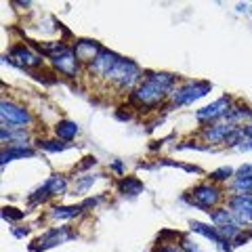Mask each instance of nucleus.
<instances>
[{"instance_id": "nucleus-33", "label": "nucleus", "mask_w": 252, "mask_h": 252, "mask_svg": "<svg viewBox=\"0 0 252 252\" xmlns=\"http://www.w3.org/2000/svg\"><path fill=\"white\" fill-rule=\"evenodd\" d=\"M154 252H185L179 244H158L154 248Z\"/></svg>"}, {"instance_id": "nucleus-22", "label": "nucleus", "mask_w": 252, "mask_h": 252, "mask_svg": "<svg viewBox=\"0 0 252 252\" xmlns=\"http://www.w3.org/2000/svg\"><path fill=\"white\" fill-rule=\"evenodd\" d=\"M103 177L105 175H99V172H84V175L76 177L72 187H69V195H86L93 189V185Z\"/></svg>"}, {"instance_id": "nucleus-25", "label": "nucleus", "mask_w": 252, "mask_h": 252, "mask_svg": "<svg viewBox=\"0 0 252 252\" xmlns=\"http://www.w3.org/2000/svg\"><path fill=\"white\" fill-rule=\"evenodd\" d=\"M233 177H235V168H231V166H220V168L210 172L208 181H210V183H215V185H223V183H227V181L231 183Z\"/></svg>"}, {"instance_id": "nucleus-32", "label": "nucleus", "mask_w": 252, "mask_h": 252, "mask_svg": "<svg viewBox=\"0 0 252 252\" xmlns=\"http://www.w3.org/2000/svg\"><path fill=\"white\" fill-rule=\"evenodd\" d=\"M109 170H112L114 175H118V177H126V164L122 160H114L112 164H109Z\"/></svg>"}, {"instance_id": "nucleus-8", "label": "nucleus", "mask_w": 252, "mask_h": 252, "mask_svg": "<svg viewBox=\"0 0 252 252\" xmlns=\"http://www.w3.org/2000/svg\"><path fill=\"white\" fill-rule=\"evenodd\" d=\"M76 238L78 235H76V231H72V227H65V225L51 227L49 231H44L40 238L30 244V250L32 252H44V250L63 246V244H67L69 240H76Z\"/></svg>"}, {"instance_id": "nucleus-16", "label": "nucleus", "mask_w": 252, "mask_h": 252, "mask_svg": "<svg viewBox=\"0 0 252 252\" xmlns=\"http://www.w3.org/2000/svg\"><path fill=\"white\" fill-rule=\"evenodd\" d=\"M74 46V53H76V57L80 59V63L86 67V65H91V63L99 57V53L105 49L101 42L97 40H93V38H78V40L72 44Z\"/></svg>"}, {"instance_id": "nucleus-27", "label": "nucleus", "mask_w": 252, "mask_h": 252, "mask_svg": "<svg viewBox=\"0 0 252 252\" xmlns=\"http://www.w3.org/2000/svg\"><path fill=\"white\" fill-rule=\"evenodd\" d=\"M175 149H179V152H183V149H191V152H210V154H215L217 152V147H210V145H202L200 141H181V143L175 145Z\"/></svg>"}, {"instance_id": "nucleus-30", "label": "nucleus", "mask_w": 252, "mask_h": 252, "mask_svg": "<svg viewBox=\"0 0 252 252\" xmlns=\"http://www.w3.org/2000/svg\"><path fill=\"white\" fill-rule=\"evenodd\" d=\"M179 246L183 248L185 252H204L202 250V246L195 240H191L189 238V235H183V238H181V242H179Z\"/></svg>"}, {"instance_id": "nucleus-36", "label": "nucleus", "mask_w": 252, "mask_h": 252, "mask_svg": "<svg viewBox=\"0 0 252 252\" xmlns=\"http://www.w3.org/2000/svg\"><path fill=\"white\" fill-rule=\"evenodd\" d=\"M235 152H244V154H246V152H252V139L246 137L238 147H235Z\"/></svg>"}, {"instance_id": "nucleus-7", "label": "nucleus", "mask_w": 252, "mask_h": 252, "mask_svg": "<svg viewBox=\"0 0 252 252\" xmlns=\"http://www.w3.org/2000/svg\"><path fill=\"white\" fill-rule=\"evenodd\" d=\"M0 124L2 126H15V128H30L36 124V116L32 109L17 103L11 99H2L0 103Z\"/></svg>"}, {"instance_id": "nucleus-3", "label": "nucleus", "mask_w": 252, "mask_h": 252, "mask_svg": "<svg viewBox=\"0 0 252 252\" xmlns=\"http://www.w3.org/2000/svg\"><path fill=\"white\" fill-rule=\"evenodd\" d=\"M179 200L195 210H202V212H206V215H210V212L219 208L220 202L225 200V191L220 185H215V183H210V181H206V183H198L191 189H187Z\"/></svg>"}, {"instance_id": "nucleus-28", "label": "nucleus", "mask_w": 252, "mask_h": 252, "mask_svg": "<svg viewBox=\"0 0 252 252\" xmlns=\"http://www.w3.org/2000/svg\"><path fill=\"white\" fill-rule=\"evenodd\" d=\"M2 219L6 220V223H19V220L26 219V212L19 210V208H15V206H4L2 208Z\"/></svg>"}, {"instance_id": "nucleus-15", "label": "nucleus", "mask_w": 252, "mask_h": 252, "mask_svg": "<svg viewBox=\"0 0 252 252\" xmlns=\"http://www.w3.org/2000/svg\"><path fill=\"white\" fill-rule=\"evenodd\" d=\"M235 128H238V126H233L229 122H215V124H208V126H200L198 137L206 145L217 147V145H225L227 137H229Z\"/></svg>"}, {"instance_id": "nucleus-35", "label": "nucleus", "mask_w": 252, "mask_h": 252, "mask_svg": "<svg viewBox=\"0 0 252 252\" xmlns=\"http://www.w3.org/2000/svg\"><path fill=\"white\" fill-rule=\"evenodd\" d=\"M116 118H118V120H122V122H130L132 120V114L128 112V109L124 112V107H120V109H116Z\"/></svg>"}, {"instance_id": "nucleus-6", "label": "nucleus", "mask_w": 252, "mask_h": 252, "mask_svg": "<svg viewBox=\"0 0 252 252\" xmlns=\"http://www.w3.org/2000/svg\"><path fill=\"white\" fill-rule=\"evenodd\" d=\"M212 91V84L206 80H187L183 84H179L172 97L168 101V107H187L193 105L195 101L204 99Z\"/></svg>"}, {"instance_id": "nucleus-10", "label": "nucleus", "mask_w": 252, "mask_h": 252, "mask_svg": "<svg viewBox=\"0 0 252 252\" xmlns=\"http://www.w3.org/2000/svg\"><path fill=\"white\" fill-rule=\"evenodd\" d=\"M233 97L231 94H223L219 97L217 101H212L210 105H204L195 112V120H198L202 126H208V124H215V122H223L225 116L229 114V109L233 107Z\"/></svg>"}, {"instance_id": "nucleus-18", "label": "nucleus", "mask_w": 252, "mask_h": 252, "mask_svg": "<svg viewBox=\"0 0 252 252\" xmlns=\"http://www.w3.org/2000/svg\"><path fill=\"white\" fill-rule=\"evenodd\" d=\"M36 147L34 145H28V147H17V145H11V147H2L0 152V166H6L9 162L15 160H26V158H36Z\"/></svg>"}, {"instance_id": "nucleus-21", "label": "nucleus", "mask_w": 252, "mask_h": 252, "mask_svg": "<svg viewBox=\"0 0 252 252\" xmlns=\"http://www.w3.org/2000/svg\"><path fill=\"white\" fill-rule=\"evenodd\" d=\"M116 189L120 195H124V198H137L139 193L145 191V185L139 177H120L116 183Z\"/></svg>"}, {"instance_id": "nucleus-31", "label": "nucleus", "mask_w": 252, "mask_h": 252, "mask_svg": "<svg viewBox=\"0 0 252 252\" xmlns=\"http://www.w3.org/2000/svg\"><path fill=\"white\" fill-rule=\"evenodd\" d=\"M105 198H107L105 193L94 195V198H84V200H82V206H84V210H93V208H97L99 204H103V202H105Z\"/></svg>"}, {"instance_id": "nucleus-9", "label": "nucleus", "mask_w": 252, "mask_h": 252, "mask_svg": "<svg viewBox=\"0 0 252 252\" xmlns=\"http://www.w3.org/2000/svg\"><path fill=\"white\" fill-rule=\"evenodd\" d=\"M49 61H51V65H53V72L65 76V78H78V76L82 74V67H84L82 63H80V59L76 57L72 44H67L63 51H59L57 55H53Z\"/></svg>"}, {"instance_id": "nucleus-11", "label": "nucleus", "mask_w": 252, "mask_h": 252, "mask_svg": "<svg viewBox=\"0 0 252 252\" xmlns=\"http://www.w3.org/2000/svg\"><path fill=\"white\" fill-rule=\"evenodd\" d=\"M208 217H210V223L217 227L219 233L223 235L227 242H233V240L244 231V227L238 223V219L231 215V210L227 208V206H219V208H215Z\"/></svg>"}, {"instance_id": "nucleus-34", "label": "nucleus", "mask_w": 252, "mask_h": 252, "mask_svg": "<svg viewBox=\"0 0 252 252\" xmlns=\"http://www.w3.org/2000/svg\"><path fill=\"white\" fill-rule=\"evenodd\" d=\"M11 231H13V238L23 240V238H28V235L32 233V227H11Z\"/></svg>"}, {"instance_id": "nucleus-13", "label": "nucleus", "mask_w": 252, "mask_h": 252, "mask_svg": "<svg viewBox=\"0 0 252 252\" xmlns=\"http://www.w3.org/2000/svg\"><path fill=\"white\" fill-rule=\"evenodd\" d=\"M189 231L202 235L204 240H208L219 252H233L231 242H227L223 235L219 233V229H217V227L212 225V223H204V220H195V219H191V220H189Z\"/></svg>"}, {"instance_id": "nucleus-26", "label": "nucleus", "mask_w": 252, "mask_h": 252, "mask_svg": "<svg viewBox=\"0 0 252 252\" xmlns=\"http://www.w3.org/2000/svg\"><path fill=\"white\" fill-rule=\"evenodd\" d=\"M158 166H172V168H183L185 172H191V175H204V170L195 164H183V162H175V160H168V158H160L156 160Z\"/></svg>"}, {"instance_id": "nucleus-19", "label": "nucleus", "mask_w": 252, "mask_h": 252, "mask_svg": "<svg viewBox=\"0 0 252 252\" xmlns=\"http://www.w3.org/2000/svg\"><path fill=\"white\" fill-rule=\"evenodd\" d=\"M53 135H55V139L63 141V143H72V141L80 135V126H78L74 120L61 118V120H57L53 126Z\"/></svg>"}, {"instance_id": "nucleus-1", "label": "nucleus", "mask_w": 252, "mask_h": 252, "mask_svg": "<svg viewBox=\"0 0 252 252\" xmlns=\"http://www.w3.org/2000/svg\"><path fill=\"white\" fill-rule=\"evenodd\" d=\"M177 86H179L177 74L160 72V69H147L141 84L128 94V103L130 107L139 109V112H152V109L168 107V101Z\"/></svg>"}, {"instance_id": "nucleus-29", "label": "nucleus", "mask_w": 252, "mask_h": 252, "mask_svg": "<svg viewBox=\"0 0 252 252\" xmlns=\"http://www.w3.org/2000/svg\"><path fill=\"white\" fill-rule=\"evenodd\" d=\"M97 164H99V160H97L94 156H86V158H82L80 164H76L74 170H76V172H91V168H94Z\"/></svg>"}, {"instance_id": "nucleus-5", "label": "nucleus", "mask_w": 252, "mask_h": 252, "mask_svg": "<svg viewBox=\"0 0 252 252\" xmlns=\"http://www.w3.org/2000/svg\"><path fill=\"white\" fill-rule=\"evenodd\" d=\"M2 61L21 69V72H34V69L44 67V57L32 44L26 42H15L9 49V53L2 57Z\"/></svg>"}, {"instance_id": "nucleus-12", "label": "nucleus", "mask_w": 252, "mask_h": 252, "mask_svg": "<svg viewBox=\"0 0 252 252\" xmlns=\"http://www.w3.org/2000/svg\"><path fill=\"white\" fill-rule=\"evenodd\" d=\"M227 208L238 219L244 229L252 231V193H231L227 195Z\"/></svg>"}, {"instance_id": "nucleus-4", "label": "nucleus", "mask_w": 252, "mask_h": 252, "mask_svg": "<svg viewBox=\"0 0 252 252\" xmlns=\"http://www.w3.org/2000/svg\"><path fill=\"white\" fill-rule=\"evenodd\" d=\"M69 179L63 172H53V175L44 181V183L38 185L34 191L28 195V204L32 208L42 206L44 202H49L53 198H59V195H67L69 193Z\"/></svg>"}, {"instance_id": "nucleus-2", "label": "nucleus", "mask_w": 252, "mask_h": 252, "mask_svg": "<svg viewBox=\"0 0 252 252\" xmlns=\"http://www.w3.org/2000/svg\"><path fill=\"white\" fill-rule=\"evenodd\" d=\"M143 76H145V69L141 67L135 59L122 57L120 61H118V65L112 69V74L105 78V84H109L114 91L122 93V94L124 93L130 94L141 84Z\"/></svg>"}, {"instance_id": "nucleus-17", "label": "nucleus", "mask_w": 252, "mask_h": 252, "mask_svg": "<svg viewBox=\"0 0 252 252\" xmlns=\"http://www.w3.org/2000/svg\"><path fill=\"white\" fill-rule=\"evenodd\" d=\"M0 141H2V147H28L32 145V135L30 128H15V126H0Z\"/></svg>"}, {"instance_id": "nucleus-14", "label": "nucleus", "mask_w": 252, "mask_h": 252, "mask_svg": "<svg viewBox=\"0 0 252 252\" xmlns=\"http://www.w3.org/2000/svg\"><path fill=\"white\" fill-rule=\"evenodd\" d=\"M120 59H122V55H118L112 49H103L99 53V57L94 59L91 65H86V72H89V76H93L94 80L105 82V78L112 74V69L118 65V61Z\"/></svg>"}, {"instance_id": "nucleus-23", "label": "nucleus", "mask_w": 252, "mask_h": 252, "mask_svg": "<svg viewBox=\"0 0 252 252\" xmlns=\"http://www.w3.org/2000/svg\"><path fill=\"white\" fill-rule=\"evenodd\" d=\"M223 122H229L233 126H246L252 122V107L246 103H233L229 114L225 116Z\"/></svg>"}, {"instance_id": "nucleus-37", "label": "nucleus", "mask_w": 252, "mask_h": 252, "mask_svg": "<svg viewBox=\"0 0 252 252\" xmlns=\"http://www.w3.org/2000/svg\"><path fill=\"white\" fill-rule=\"evenodd\" d=\"M235 11H238V13H246V15H250L252 13V4H238V6H235Z\"/></svg>"}, {"instance_id": "nucleus-24", "label": "nucleus", "mask_w": 252, "mask_h": 252, "mask_svg": "<svg viewBox=\"0 0 252 252\" xmlns=\"http://www.w3.org/2000/svg\"><path fill=\"white\" fill-rule=\"evenodd\" d=\"M36 147L46 154H63V152H67V149H72L74 143H63L59 139H38Z\"/></svg>"}, {"instance_id": "nucleus-20", "label": "nucleus", "mask_w": 252, "mask_h": 252, "mask_svg": "<svg viewBox=\"0 0 252 252\" xmlns=\"http://www.w3.org/2000/svg\"><path fill=\"white\" fill-rule=\"evenodd\" d=\"M84 206H82V202L80 204H59V206H53L51 212H49V217L53 220H74L78 217H82L84 215Z\"/></svg>"}]
</instances>
